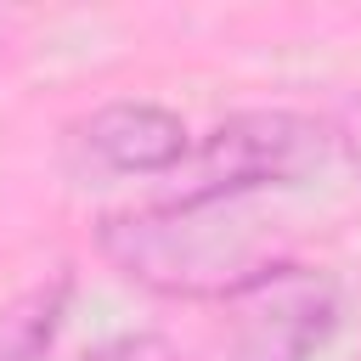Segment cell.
Here are the masks:
<instances>
[{
	"mask_svg": "<svg viewBox=\"0 0 361 361\" xmlns=\"http://www.w3.org/2000/svg\"><path fill=\"white\" fill-rule=\"evenodd\" d=\"M271 220L248 214V197L220 203H152L96 226V248L141 288L169 299H231L282 254L265 237Z\"/></svg>",
	"mask_w": 361,
	"mask_h": 361,
	"instance_id": "1",
	"label": "cell"
},
{
	"mask_svg": "<svg viewBox=\"0 0 361 361\" xmlns=\"http://www.w3.org/2000/svg\"><path fill=\"white\" fill-rule=\"evenodd\" d=\"M333 152V130L293 107H248L220 118L197 152H186V175L175 203H220V197H259L271 186L310 180Z\"/></svg>",
	"mask_w": 361,
	"mask_h": 361,
	"instance_id": "2",
	"label": "cell"
},
{
	"mask_svg": "<svg viewBox=\"0 0 361 361\" xmlns=\"http://www.w3.org/2000/svg\"><path fill=\"white\" fill-rule=\"evenodd\" d=\"M231 305V361H316L338 333V282L327 271L276 259L259 271Z\"/></svg>",
	"mask_w": 361,
	"mask_h": 361,
	"instance_id": "3",
	"label": "cell"
},
{
	"mask_svg": "<svg viewBox=\"0 0 361 361\" xmlns=\"http://www.w3.org/2000/svg\"><path fill=\"white\" fill-rule=\"evenodd\" d=\"M68 141L79 152V169L96 175H169L192 152L180 113L158 102H107L90 118H79Z\"/></svg>",
	"mask_w": 361,
	"mask_h": 361,
	"instance_id": "4",
	"label": "cell"
},
{
	"mask_svg": "<svg viewBox=\"0 0 361 361\" xmlns=\"http://www.w3.org/2000/svg\"><path fill=\"white\" fill-rule=\"evenodd\" d=\"M68 299H73V276L56 271L51 282L17 293L6 310H0V361H45L62 316H68Z\"/></svg>",
	"mask_w": 361,
	"mask_h": 361,
	"instance_id": "5",
	"label": "cell"
}]
</instances>
